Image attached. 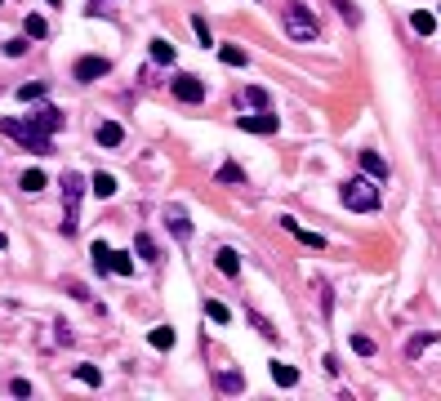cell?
<instances>
[{"instance_id": "obj_1", "label": "cell", "mask_w": 441, "mask_h": 401, "mask_svg": "<svg viewBox=\"0 0 441 401\" xmlns=\"http://www.w3.org/2000/svg\"><path fill=\"white\" fill-rule=\"evenodd\" d=\"M281 27H286V36H290V41H299V45H312L316 36H321V27H316V14L303 5V0H290V5H286Z\"/></svg>"}, {"instance_id": "obj_2", "label": "cell", "mask_w": 441, "mask_h": 401, "mask_svg": "<svg viewBox=\"0 0 441 401\" xmlns=\"http://www.w3.org/2000/svg\"><path fill=\"white\" fill-rule=\"evenodd\" d=\"M0 129H5L9 134V139H18L22 143V148H27V152H49V134H54V129H45V120H14V116H5V120H0Z\"/></svg>"}, {"instance_id": "obj_3", "label": "cell", "mask_w": 441, "mask_h": 401, "mask_svg": "<svg viewBox=\"0 0 441 401\" xmlns=\"http://www.w3.org/2000/svg\"><path fill=\"white\" fill-rule=\"evenodd\" d=\"M339 197H343L348 210L370 214V210H379V178H374V174H357V178H348V183H343Z\"/></svg>"}, {"instance_id": "obj_4", "label": "cell", "mask_w": 441, "mask_h": 401, "mask_svg": "<svg viewBox=\"0 0 441 401\" xmlns=\"http://www.w3.org/2000/svg\"><path fill=\"white\" fill-rule=\"evenodd\" d=\"M80 197H85V174L67 169L63 174V232L67 237L80 232Z\"/></svg>"}, {"instance_id": "obj_5", "label": "cell", "mask_w": 441, "mask_h": 401, "mask_svg": "<svg viewBox=\"0 0 441 401\" xmlns=\"http://www.w3.org/2000/svg\"><path fill=\"white\" fill-rule=\"evenodd\" d=\"M237 125L245 134H276L281 129V116L272 112V107H263V112H250V116H237Z\"/></svg>"}, {"instance_id": "obj_6", "label": "cell", "mask_w": 441, "mask_h": 401, "mask_svg": "<svg viewBox=\"0 0 441 401\" xmlns=\"http://www.w3.org/2000/svg\"><path fill=\"white\" fill-rule=\"evenodd\" d=\"M169 85H174V99H178V103H192V107H196V103L205 99V80H201V76H174Z\"/></svg>"}, {"instance_id": "obj_7", "label": "cell", "mask_w": 441, "mask_h": 401, "mask_svg": "<svg viewBox=\"0 0 441 401\" xmlns=\"http://www.w3.org/2000/svg\"><path fill=\"white\" fill-rule=\"evenodd\" d=\"M71 76H76L80 85H90V80H98V76H107V58H98V54H85L76 67H71Z\"/></svg>"}, {"instance_id": "obj_8", "label": "cell", "mask_w": 441, "mask_h": 401, "mask_svg": "<svg viewBox=\"0 0 441 401\" xmlns=\"http://www.w3.org/2000/svg\"><path fill=\"white\" fill-rule=\"evenodd\" d=\"M165 227H169V232H174L178 241H188V237H192V223H188V210H183V205H169V210H165Z\"/></svg>"}, {"instance_id": "obj_9", "label": "cell", "mask_w": 441, "mask_h": 401, "mask_svg": "<svg viewBox=\"0 0 441 401\" xmlns=\"http://www.w3.org/2000/svg\"><path fill=\"white\" fill-rule=\"evenodd\" d=\"M214 267L223 276H241V254L232 250V246H223V250H214Z\"/></svg>"}, {"instance_id": "obj_10", "label": "cell", "mask_w": 441, "mask_h": 401, "mask_svg": "<svg viewBox=\"0 0 441 401\" xmlns=\"http://www.w3.org/2000/svg\"><path fill=\"white\" fill-rule=\"evenodd\" d=\"M237 103H241V107H250V112H263V107L272 103V99H267V90H263V85H245Z\"/></svg>"}, {"instance_id": "obj_11", "label": "cell", "mask_w": 441, "mask_h": 401, "mask_svg": "<svg viewBox=\"0 0 441 401\" xmlns=\"http://www.w3.org/2000/svg\"><path fill=\"white\" fill-rule=\"evenodd\" d=\"M90 192H94L98 201H112L116 197V174H103V169H98V174L90 178Z\"/></svg>"}, {"instance_id": "obj_12", "label": "cell", "mask_w": 441, "mask_h": 401, "mask_svg": "<svg viewBox=\"0 0 441 401\" xmlns=\"http://www.w3.org/2000/svg\"><path fill=\"white\" fill-rule=\"evenodd\" d=\"M94 139L103 143V148H120V139H125V129H120L116 120H103V125L94 129Z\"/></svg>"}, {"instance_id": "obj_13", "label": "cell", "mask_w": 441, "mask_h": 401, "mask_svg": "<svg viewBox=\"0 0 441 401\" xmlns=\"http://www.w3.org/2000/svg\"><path fill=\"white\" fill-rule=\"evenodd\" d=\"M174 54H178V50L165 41V36H156V41H152V63H156V67H174Z\"/></svg>"}, {"instance_id": "obj_14", "label": "cell", "mask_w": 441, "mask_h": 401, "mask_svg": "<svg viewBox=\"0 0 441 401\" xmlns=\"http://www.w3.org/2000/svg\"><path fill=\"white\" fill-rule=\"evenodd\" d=\"M90 259H94V272H112V246H107V241H94Z\"/></svg>"}, {"instance_id": "obj_15", "label": "cell", "mask_w": 441, "mask_h": 401, "mask_svg": "<svg viewBox=\"0 0 441 401\" xmlns=\"http://www.w3.org/2000/svg\"><path fill=\"white\" fill-rule=\"evenodd\" d=\"M147 344H152L156 352H169L174 348V325H156V330L147 335Z\"/></svg>"}, {"instance_id": "obj_16", "label": "cell", "mask_w": 441, "mask_h": 401, "mask_svg": "<svg viewBox=\"0 0 441 401\" xmlns=\"http://www.w3.org/2000/svg\"><path fill=\"white\" fill-rule=\"evenodd\" d=\"M361 169H365V174H374V178H388V161L379 152H361Z\"/></svg>"}, {"instance_id": "obj_17", "label": "cell", "mask_w": 441, "mask_h": 401, "mask_svg": "<svg viewBox=\"0 0 441 401\" xmlns=\"http://www.w3.org/2000/svg\"><path fill=\"white\" fill-rule=\"evenodd\" d=\"M218 58H223L227 67H245V63H250V54H245L241 45H218Z\"/></svg>"}, {"instance_id": "obj_18", "label": "cell", "mask_w": 441, "mask_h": 401, "mask_svg": "<svg viewBox=\"0 0 441 401\" xmlns=\"http://www.w3.org/2000/svg\"><path fill=\"white\" fill-rule=\"evenodd\" d=\"M134 254H139V259H147V263L161 259V250H156V241L147 237V232H139V241H134Z\"/></svg>"}, {"instance_id": "obj_19", "label": "cell", "mask_w": 441, "mask_h": 401, "mask_svg": "<svg viewBox=\"0 0 441 401\" xmlns=\"http://www.w3.org/2000/svg\"><path fill=\"white\" fill-rule=\"evenodd\" d=\"M22 31H27L31 41H45V36H49V22H45L41 14H27V18H22Z\"/></svg>"}, {"instance_id": "obj_20", "label": "cell", "mask_w": 441, "mask_h": 401, "mask_svg": "<svg viewBox=\"0 0 441 401\" xmlns=\"http://www.w3.org/2000/svg\"><path fill=\"white\" fill-rule=\"evenodd\" d=\"M272 379H276L281 388H294V384H299V370L286 366V361H272Z\"/></svg>"}, {"instance_id": "obj_21", "label": "cell", "mask_w": 441, "mask_h": 401, "mask_svg": "<svg viewBox=\"0 0 441 401\" xmlns=\"http://www.w3.org/2000/svg\"><path fill=\"white\" fill-rule=\"evenodd\" d=\"M245 321H250V325H254V330H259L263 339H276V325H272V321H267V317H263V312H254V308H250V312H245Z\"/></svg>"}, {"instance_id": "obj_22", "label": "cell", "mask_w": 441, "mask_h": 401, "mask_svg": "<svg viewBox=\"0 0 441 401\" xmlns=\"http://www.w3.org/2000/svg\"><path fill=\"white\" fill-rule=\"evenodd\" d=\"M45 94H49V85H45V80H27V85H18V99H22V103L45 99Z\"/></svg>"}, {"instance_id": "obj_23", "label": "cell", "mask_w": 441, "mask_h": 401, "mask_svg": "<svg viewBox=\"0 0 441 401\" xmlns=\"http://www.w3.org/2000/svg\"><path fill=\"white\" fill-rule=\"evenodd\" d=\"M218 183H245V169L237 161H223L218 165Z\"/></svg>"}, {"instance_id": "obj_24", "label": "cell", "mask_w": 441, "mask_h": 401, "mask_svg": "<svg viewBox=\"0 0 441 401\" xmlns=\"http://www.w3.org/2000/svg\"><path fill=\"white\" fill-rule=\"evenodd\" d=\"M45 183H49V178H45V169H27V174L18 178V188H22V192H41Z\"/></svg>"}, {"instance_id": "obj_25", "label": "cell", "mask_w": 441, "mask_h": 401, "mask_svg": "<svg viewBox=\"0 0 441 401\" xmlns=\"http://www.w3.org/2000/svg\"><path fill=\"white\" fill-rule=\"evenodd\" d=\"M410 27L419 31V36H433V31H437V18H433V14H424V9H419V14H410Z\"/></svg>"}, {"instance_id": "obj_26", "label": "cell", "mask_w": 441, "mask_h": 401, "mask_svg": "<svg viewBox=\"0 0 441 401\" xmlns=\"http://www.w3.org/2000/svg\"><path fill=\"white\" fill-rule=\"evenodd\" d=\"M112 272H116V276H134V254L112 250Z\"/></svg>"}, {"instance_id": "obj_27", "label": "cell", "mask_w": 441, "mask_h": 401, "mask_svg": "<svg viewBox=\"0 0 441 401\" xmlns=\"http://www.w3.org/2000/svg\"><path fill=\"white\" fill-rule=\"evenodd\" d=\"M76 379L85 388H103V370H98V366H76Z\"/></svg>"}, {"instance_id": "obj_28", "label": "cell", "mask_w": 441, "mask_h": 401, "mask_svg": "<svg viewBox=\"0 0 441 401\" xmlns=\"http://www.w3.org/2000/svg\"><path fill=\"white\" fill-rule=\"evenodd\" d=\"M205 317H210V321H218V325H227V321H232V312H227L218 299H205Z\"/></svg>"}, {"instance_id": "obj_29", "label": "cell", "mask_w": 441, "mask_h": 401, "mask_svg": "<svg viewBox=\"0 0 441 401\" xmlns=\"http://www.w3.org/2000/svg\"><path fill=\"white\" fill-rule=\"evenodd\" d=\"M290 237H299V241H303V246H312V250H326V237H321V232H303V227H299V223H294V227H290Z\"/></svg>"}, {"instance_id": "obj_30", "label": "cell", "mask_w": 441, "mask_h": 401, "mask_svg": "<svg viewBox=\"0 0 441 401\" xmlns=\"http://www.w3.org/2000/svg\"><path fill=\"white\" fill-rule=\"evenodd\" d=\"M330 5H335L339 14H343V22H352V27H357V22H361V9L352 5V0H330Z\"/></svg>"}, {"instance_id": "obj_31", "label": "cell", "mask_w": 441, "mask_h": 401, "mask_svg": "<svg viewBox=\"0 0 441 401\" xmlns=\"http://www.w3.org/2000/svg\"><path fill=\"white\" fill-rule=\"evenodd\" d=\"M218 388H223V393H241V388H245V379H241L237 370H223V374H218Z\"/></svg>"}, {"instance_id": "obj_32", "label": "cell", "mask_w": 441, "mask_h": 401, "mask_svg": "<svg viewBox=\"0 0 441 401\" xmlns=\"http://www.w3.org/2000/svg\"><path fill=\"white\" fill-rule=\"evenodd\" d=\"M192 31H196V41H201V45H205V50H210V45H214V36H210V22H205L201 14H196V18H192Z\"/></svg>"}, {"instance_id": "obj_33", "label": "cell", "mask_w": 441, "mask_h": 401, "mask_svg": "<svg viewBox=\"0 0 441 401\" xmlns=\"http://www.w3.org/2000/svg\"><path fill=\"white\" fill-rule=\"evenodd\" d=\"M433 339H437V335H414L410 344H406V352H410V357H419L424 348H433Z\"/></svg>"}, {"instance_id": "obj_34", "label": "cell", "mask_w": 441, "mask_h": 401, "mask_svg": "<svg viewBox=\"0 0 441 401\" xmlns=\"http://www.w3.org/2000/svg\"><path fill=\"white\" fill-rule=\"evenodd\" d=\"M352 352H361V357H370V352H374V339H365V335H352Z\"/></svg>"}, {"instance_id": "obj_35", "label": "cell", "mask_w": 441, "mask_h": 401, "mask_svg": "<svg viewBox=\"0 0 441 401\" xmlns=\"http://www.w3.org/2000/svg\"><path fill=\"white\" fill-rule=\"evenodd\" d=\"M5 54H9V58H18V54H27V41H5Z\"/></svg>"}, {"instance_id": "obj_36", "label": "cell", "mask_w": 441, "mask_h": 401, "mask_svg": "<svg viewBox=\"0 0 441 401\" xmlns=\"http://www.w3.org/2000/svg\"><path fill=\"white\" fill-rule=\"evenodd\" d=\"M9 393H14V397H31V384L27 379H14V384H9Z\"/></svg>"}, {"instance_id": "obj_37", "label": "cell", "mask_w": 441, "mask_h": 401, "mask_svg": "<svg viewBox=\"0 0 441 401\" xmlns=\"http://www.w3.org/2000/svg\"><path fill=\"white\" fill-rule=\"evenodd\" d=\"M0 250H5V237H0Z\"/></svg>"}, {"instance_id": "obj_38", "label": "cell", "mask_w": 441, "mask_h": 401, "mask_svg": "<svg viewBox=\"0 0 441 401\" xmlns=\"http://www.w3.org/2000/svg\"><path fill=\"white\" fill-rule=\"evenodd\" d=\"M0 5H5V0H0Z\"/></svg>"}]
</instances>
